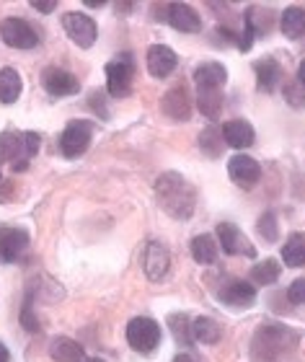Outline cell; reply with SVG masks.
Segmentation results:
<instances>
[{
  "label": "cell",
  "instance_id": "obj_1",
  "mask_svg": "<svg viewBox=\"0 0 305 362\" xmlns=\"http://www.w3.org/2000/svg\"><path fill=\"white\" fill-rule=\"evenodd\" d=\"M300 341H303L300 329L267 321V324H259V329L253 332L251 357L256 362H300L295 357Z\"/></svg>",
  "mask_w": 305,
  "mask_h": 362
},
{
  "label": "cell",
  "instance_id": "obj_2",
  "mask_svg": "<svg viewBox=\"0 0 305 362\" xmlns=\"http://www.w3.org/2000/svg\"><path fill=\"white\" fill-rule=\"evenodd\" d=\"M155 199L171 220H189L197 210V189L179 171H163L155 179Z\"/></svg>",
  "mask_w": 305,
  "mask_h": 362
},
{
  "label": "cell",
  "instance_id": "obj_3",
  "mask_svg": "<svg viewBox=\"0 0 305 362\" xmlns=\"http://www.w3.org/2000/svg\"><path fill=\"white\" fill-rule=\"evenodd\" d=\"M135 73H138V62L132 52H119L116 57L107 62V93L112 98H124L132 93L135 83Z\"/></svg>",
  "mask_w": 305,
  "mask_h": 362
},
{
  "label": "cell",
  "instance_id": "obj_4",
  "mask_svg": "<svg viewBox=\"0 0 305 362\" xmlns=\"http://www.w3.org/2000/svg\"><path fill=\"white\" fill-rule=\"evenodd\" d=\"M160 339H163L160 324L150 316H135L127 324V344L140 355H152L160 347Z\"/></svg>",
  "mask_w": 305,
  "mask_h": 362
},
{
  "label": "cell",
  "instance_id": "obj_5",
  "mask_svg": "<svg viewBox=\"0 0 305 362\" xmlns=\"http://www.w3.org/2000/svg\"><path fill=\"white\" fill-rule=\"evenodd\" d=\"M93 132H96V124L88 119H73L68 122V127L62 129L60 135V151L65 158L76 160L80 156H85V151L91 148L93 143Z\"/></svg>",
  "mask_w": 305,
  "mask_h": 362
},
{
  "label": "cell",
  "instance_id": "obj_6",
  "mask_svg": "<svg viewBox=\"0 0 305 362\" xmlns=\"http://www.w3.org/2000/svg\"><path fill=\"white\" fill-rule=\"evenodd\" d=\"M0 39L13 49H34L39 47V34L26 18L21 16H8L0 21Z\"/></svg>",
  "mask_w": 305,
  "mask_h": 362
},
{
  "label": "cell",
  "instance_id": "obj_7",
  "mask_svg": "<svg viewBox=\"0 0 305 362\" xmlns=\"http://www.w3.org/2000/svg\"><path fill=\"white\" fill-rule=\"evenodd\" d=\"M62 29L73 42H76L80 49H91L93 42L99 39V26L88 13H80V11H68L62 13Z\"/></svg>",
  "mask_w": 305,
  "mask_h": 362
},
{
  "label": "cell",
  "instance_id": "obj_8",
  "mask_svg": "<svg viewBox=\"0 0 305 362\" xmlns=\"http://www.w3.org/2000/svg\"><path fill=\"white\" fill-rule=\"evenodd\" d=\"M0 160H6L13 171H26L29 168V148H26V132L6 129L0 132Z\"/></svg>",
  "mask_w": 305,
  "mask_h": 362
},
{
  "label": "cell",
  "instance_id": "obj_9",
  "mask_svg": "<svg viewBox=\"0 0 305 362\" xmlns=\"http://www.w3.org/2000/svg\"><path fill=\"white\" fill-rule=\"evenodd\" d=\"M217 300L233 310H246L256 303V287L241 277H230L217 287Z\"/></svg>",
  "mask_w": 305,
  "mask_h": 362
},
{
  "label": "cell",
  "instance_id": "obj_10",
  "mask_svg": "<svg viewBox=\"0 0 305 362\" xmlns=\"http://www.w3.org/2000/svg\"><path fill=\"white\" fill-rule=\"evenodd\" d=\"M140 267H143V274L150 282H160V279L168 277L171 254H168V249L160 241H148L145 249H143V257H140Z\"/></svg>",
  "mask_w": 305,
  "mask_h": 362
},
{
  "label": "cell",
  "instance_id": "obj_11",
  "mask_svg": "<svg viewBox=\"0 0 305 362\" xmlns=\"http://www.w3.org/2000/svg\"><path fill=\"white\" fill-rule=\"evenodd\" d=\"M42 88L54 98H65L80 93V81L73 73H68V70L49 65V68L42 70Z\"/></svg>",
  "mask_w": 305,
  "mask_h": 362
},
{
  "label": "cell",
  "instance_id": "obj_12",
  "mask_svg": "<svg viewBox=\"0 0 305 362\" xmlns=\"http://www.w3.org/2000/svg\"><path fill=\"white\" fill-rule=\"evenodd\" d=\"M217 246L222 249V254L228 257H256V249L253 243L241 233V228L233 226V223H220L217 226Z\"/></svg>",
  "mask_w": 305,
  "mask_h": 362
},
{
  "label": "cell",
  "instance_id": "obj_13",
  "mask_svg": "<svg viewBox=\"0 0 305 362\" xmlns=\"http://www.w3.org/2000/svg\"><path fill=\"white\" fill-rule=\"evenodd\" d=\"M228 176L233 179V184H238L241 189H253L261 181V166L259 160L246 156V153H236L228 160Z\"/></svg>",
  "mask_w": 305,
  "mask_h": 362
},
{
  "label": "cell",
  "instance_id": "obj_14",
  "mask_svg": "<svg viewBox=\"0 0 305 362\" xmlns=\"http://www.w3.org/2000/svg\"><path fill=\"white\" fill-rule=\"evenodd\" d=\"M160 112L171 122H189L191 117V98L186 86H174L160 98Z\"/></svg>",
  "mask_w": 305,
  "mask_h": 362
},
{
  "label": "cell",
  "instance_id": "obj_15",
  "mask_svg": "<svg viewBox=\"0 0 305 362\" xmlns=\"http://www.w3.org/2000/svg\"><path fill=\"white\" fill-rule=\"evenodd\" d=\"M166 21L181 34H199L202 31V16L189 6V3H168L166 6Z\"/></svg>",
  "mask_w": 305,
  "mask_h": 362
},
{
  "label": "cell",
  "instance_id": "obj_16",
  "mask_svg": "<svg viewBox=\"0 0 305 362\" xmlns=\"http://www.w3.org/2000/svg\"><path fill=\"white\" fill-rule=\"evenodd\" d=\"M145 65H148V73H150L155 81H163V78H168L176 70L179 54L168 45H152L145 54Z\"/></svg>",
  "mask_w": 305,
  "mask_h": 362
},
{
  "label": "cell",
  "instance_id": "obj_17",
  "mask_svg": "<svg viewBox=\"0 0 305 362\" xmlns=\"http://www.w3.org/2000/svg\"><path fill=\"white\" fill-rule=\"evenodd\" d=\"M29 230L26 228H11L6 233H0V259L3 262H21L23 254L29 251Z\"/></svg>",
  "mask_w": 305,
  "mask_h": 362
},
{
  "label": "cell",
  "instance_id": "obj_18",
  "mask_svg": "<svg viewBox=\"0 0 305 362\" xmlns=\"http://www.w3.org/2000/svg\"><path fill=\"white\" fill-rule=\"evenodd\" d=\"M194 83L197 90H222L228 83V70L222 62L207 60L194 68Z\"/></svg>",
  "mask_w": 305,
  "mask_h": 362
},
{
  "label": "cell",
  "instance_id": "obj_19",
  "mask_svg": "<svg viewBox=\"0 0 305 362\" xmlns=\"http://www.w3.org/2000/svg\"><path fill=\"white\" fill-rule=\"evenodd\" d=\"M222 140H225V145L228 148H233V151L244 153L249 151L253 143H256V132H253L251 122L246 119H230L222 124Z\"/></svg>",
  "mask_w": 305,
  "mask_h": 362
},
{
  "label": "cell",
  "instance_id": "obj_20",
  "mask_svg": "<svg viewBox=\"0 0 305 362\" xmlns=\"http://www.w3.org/2000/svg\"><path fill=\"white\" fill-rule=\"evenodd\" d=\"M253 73H256V88L261 93H275L277 86L282 83L285 70L275 57H261L253 62Z\"/></svg>",
  "mask_w": 305,
  "mask_h": 362
},
{
  "label": "cell",
  "instance_id": "obj_21",
  "mask_svg": "<svg viewBox=\"0 0 305 362\" xmlns=\"http://www.w3.org/2000/svg\"><path fill=\"white\" fill-rule=\"evenodd\" d=\"M189 251H191V259L199 267H213L217 262V257H220V246H217V241L210 233L194 235L189 243Z\"/></svg>",
  "mask_w": 305,
  "mask_h": 362
},
{
  "label": "cell",
  "instance_id": "obj_22",
  "mask_svg": "<svg viewBox=\"0 0 305 362\" xmlns=\"http://www.w3.org/2000/svg\"><path fill=\"white\" fill-rule=\"evenodd\" d=\"M49 357L54 362H85V349L70 337H54L49 341Z\"/></svg>",
  "mask_w": 305,
  "mask_h": 362
},
{
  "label": "cell",
  "instance_id": "obj_23",
  "mask_svg": "<svg viewBox=\"0 0 305 362\" xmlns=\"http://www.w3.org/2000/svg\"><path fill=\"white\" fill-rule=\"evenodd\" d=\"M21 90H23V81L18 76V70L16 68L0 70V104L3 106L16 104L21 98Z\"/></svg>",
  "mask_w": 305,
  "mask_h": 362
},
{
  "label": "cell",
  "instance_id": "obj_24",
  "mask_svg": "<svg viewBox=\"0 0 305 362\" xmlns=\"http://www.w3.org/2000/svg\"><path fill=\"white\" fill-rule=\"evenodd\" d=\"M191 339L199 344H217L222 339V326L210 316H199L191 321Z\"/></svg>",
  "mask_w": 305,
  "mask_h": 362
},
{
  "label": "cell",
  "instance_id": "obj_25",
  "mask_svg": "<svg viewBox=\"0 0 305 362\" xmlns=\"http://www.w3.org/2000/svg\"><path fill=\"white\" fill-rule=\"evenodd\" d=\"M272 21H275V13L269 8H261V6L246 8L244 26L253 31V37H267L269 31H272Z\"/></svg>",
  "mask_w": 305,
  "mask_h": 362
},
{
  "label": "cell",
  "instance_id": "obj_26",
  "mask_svg": "<svg viewBox=\"0 0 305 362\" xmlns=\"http://www.w3.org/2000/svg\"><path fill=\"white\" fill-rule=\"evenodd\" d=\"M280 29L287 39L305 37V11L300 6H287L280 16Z\"/></svg>",
  "mask_w": 305,
  "mask_h": 362
},
{
  "label": "cell",
  "instance_id": "obj_27",
  "mask_svg": "<svg viewBox=\"0 0 305 362\" xmlns=\"http://www.w3.org/2000/svg\"><path fill=\"white\" fill-rule=\"evenodd\" d=\"M225 140H222V127L217 124H207L202 129V135H199V151L205 153L207 158H220L222 156V148H225Z\"/></svg>",
  "mask_w": 305,
  "mask_h": 362
},
{
  "label": "cell",
  "instance_id": "obj_28",
  "mask_svg": "<svg viewBox=\"0 0 305 362\" xmlns=\"http://www.w3.org/2000/svg\"><path fill=\"white\" fill-rule=\"evenodd\" d=\"M282 262L287 267H305V233H290L282 246Z\"/></svg>",
  "mask_w": 305,
  "mask_h": 362
},
{
  "label": "cell",
  "instance_id": "obj_29",
  "mask_svg": "<svg viewBox=\"0 0 305 362\" xmlns=\"http://www.w3.org/2000/svg\"><path fill=\"white\" fill-rule=\"evenodd\" d=\"M280 274H282V264L277 259H264V262H256L251 267V279L256 285H275Z\"/></svg>",
  "mask_w": 305,
  "mask_h": 362
},
{
  "label": "cell",
  "instance_id": "obj_30",
  "mask_svg": "<svg viewBox=\"0 0 305 362\" xmlns=\"http://www.w3.org/2000/svg\"><path fill=\"white\" fill-rule=\"evenodd\" d=\"M197 106L207 119H217L222 114V90H197Z\"/></svg>",
  "mask_w": 305,
  "mask_h": 362
},
{
  "label": "cell",
  "instance_id": "obj_31",
  "mask_svg": "<svg viewBox=\"0 0 305 362\" xmlns=\"http://www.w3.org/2000/svg\"><path fill=\"white\" fill-rule=\"evenodd\" d=\"M168 329L174 332V339L179 341V344H191V318L186 316V313H171V316L166 318Z\"/></svg>",
  "mask_w": 305,
  "mask_h": 362
},
{
  "label": "cell",
  "instance_id": "obj_32",
  "mask_svg": "<svg viewBox=\"0 0 305 362\" xmlns=\"http://www.w3.org/2000/svg\"><path fill=\"white\" fill-rule=\"evenodd\" d=\"M256 233L261 235V241L264 243H277L280 241V220L272 210H267L256 220Z\"/></svg>",
  "mask_w": 305,
  "mask_h": 362
},
{
  "label": "cell",
  "instance_id": "obj_33",
  "mask_svg": "<svg viewBox=\"0 0 305 362\" xmlns=\"http://www.w3.org/2000/svg\"><path fill=\"white\" fill-rule=\"evenodd\" d=\"M34 295H37V290H26V300H23V308H21V326L29 334L39 332V318H37V310H34Z\"/></svg>",
  "mask_w": 305,
  "mask_h": 362
},
{
  "label": "cell",
  "instance_id": "obj_34",
  "mask_svg": "<svg viewBox=\"0 0 305 362\" xmlns=\"http://www.w3.org/2000/svg\"><path fill=\"white\" fill-rule=\"evenodd\" d=\"M282 96L292 109H305V86L300 83L298 78H295V81H287V83L282 86Z\"/></svg>",
  "mask_w": 305,
  "mask_h": 362
},
{
  "label": "cell",
  "instance_id": "obj_35",
  "mask_svg": "<svg viewBox=\"0 0 305 362\" xmlns=\"http://www.w3.org/2000/svg\"><path fill=\"white\" fill-rule=\"evenodd\" d=\"M88 106H91L93 112L99 114L101 119L107 122L109 117H112V112H109L107 109V96H104V93H101V90H93L91 96H88Z\"/></svg>",
  "mask_w": 305,
  "mask_h": 362
},
{
  "label": "cell",
  "instance_id": "obj_36",
  "mask_svg": "<svg viewBox=\"0 0 305 362\" xmlns=\"http://www.w3.org/2000/svg\"><path fill=\"white\" fill-rule=\"evenodd\" d=\"M287 300L292 305H305V277H298L287 287Z\"/></svg>",
  "mask_w": 305,
  "mask_h": 362
},
{
  "label": "cell",
  "instance_id": "obj_37",
  "mask_svg": "<svg viewBox=\"0 0 305 362\" xmlns=\"http://www.w3.org/2000/svg\"><path fill=\"white\" fill-rule=\"evenodd\" d=\"M253 39H256V37H253V31L244 26V31H241V34H238V39H236V47L241 49V52H251Z\"/></svg>",
  "mask_w": 305,
  "mask_h": 362
},
{
  "label": "cell",
  "instance_id": "obj_38",
  "mask_svg": "<svg viewBox=\"0 0 305 362\" xmlns=\"http://www.w3.org/2000/svg\"><path fill=\"white\" fill-rule=\"evenodd\" d=\"M26 148H29V156L34 158L39 153V148H42V137L37 132H26Z\"/></svg>",
  "mask_w": 305,
  "mask_h": 362
},
{
  "label": "cell",
  "instance_id": "obj_39",
  "mask_svg": "<svg viewBox=\"0 0 305 362\" xmlns=\"http://www.w3.org/2000/svg\"><path fill=\"white\" fill-rule=\"evenodd\" d=\"M31 8L39 11V13H52L57 8V0H49V3H42V0H31Z\"/></svg>",
  "mask_w": 305,
  "mask_h": 362
},
{
  "label": "cell",
  "instance_id": "obj_40",
  "mask_svg": "<svg viewBox=\"0 0 305 362\" xmlns=\"http://www.w3.org/2000/svg\"><path fill=\"white\" fill-rule=\"evenodd\" d=\"M174 362H205V360H202V357H199L197 352L186 349V352H179V355L174 357Z\"/></svg>",
  "mask_w": 305,
  "mask_h": 362
},
{
  "label": "cell",
  "instance_id": "obj_41",
  "mask_svg": "<svg viewBox=\"0 0 305 362\" xmlns=\"http://www.w3.org/2000/svg\"><path fill=\"white\" fill-rule=\"evenodd\" d=\"M0 362H11V352H8V347L0 341Z\"/></svg>",
  "mask_w": 305,
  "mask_h": 362
},
{
  "label": "cell",
  "instance_id": "obj_42",
  "mask_svg": "<svg viewBox=\"0 0 305 362\" xmlns=\"http://www.w3.org/2000/svg\"><path fill=\"white\" fill-rule=\"evenodd\" d=\"M107 0H85V8H104Z\"/></svg>",
  "mask_w": 305,
  "mask_h": 362
},
{
  "label": "cell",
  "instance_id": "obj_43",
  "mask_svg": "<svg viewBox=\"0 0 305 362\" xmlns=\"http://www.w3.org/2000/svg\"><path fill=\"white\" fill-rule=\"evenodd\" d=\"M298 81H300V83L305 86V60H303V62H300V65H298Z\"/></svg>",
  "mask_w": 305,
  "mask_h": 362
},
{
  "label": "cell",
  "instance_id": "obj_44",
  "mask_svg": "<svg viewBox=\"0 0 305 362\" xmlns=\"http://www.w3.org/2000/svg\"><path fill=\"white\" fill-rule=\"evenodd\" d=\"M85 362H107V360H101V357H85Z\"/></svg>",
  "mask_w": 305,
  "mask_h": 362
},
{
  "label": "cell",
  "instance_id": "obj_45",
  "mask_svg": "<svg viewBox=\"0 0 305 362\" xmlns=\"http://www.w3.org/2000/svg\"><path fill=\"white\" fill-rule=\"evenodd\" d=\"M0 163H3V160H0Z\"/></svg>",
  "mask_w": 305,
  "mask_h": 362
}]
</instances>
